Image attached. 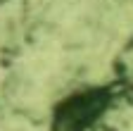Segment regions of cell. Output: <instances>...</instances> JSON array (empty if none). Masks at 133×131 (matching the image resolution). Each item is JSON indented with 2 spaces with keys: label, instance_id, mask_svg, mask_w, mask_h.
Instances as JSON below:
<instances>
[]
</instances>
